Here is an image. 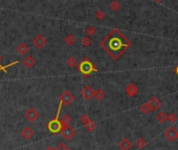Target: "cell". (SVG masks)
<instances>
[{"label":"cell","instance_id":"cell-1","mask_svg":"<svg viewBox=\"0 0 178 150\" xmlns=\"http://www.w3.org/2000/svg\"><path fill=\"white\" fill-rule=\"evenodd\" d=\"M100 45L113 60H118L131 46V42L121 31L112 30L101 41Z\"/></svg>","mask_w":178,"mask_h":150},{"label":"cell","instance_id":"cell-2","mask_svg":"<svg viewBox=\"0 0 178 150\" xmlns=\"http://www.w3.org/2000/svg\"><path fill=\"white\" fill-rule=\"evenodd\" d=\"M79 72L81 73H83L84 77H88V76L92 72H97V67L94 66V64L90 61L89 59H84L83 61L79 64V67H78Z\"/></svg>","mask_w":178,"mask_h":150},{"label":"cell","instance_id":"cell-3","mask_svg":"<svg viewBox=\"0 0 178 150\" xmlns=\"http://www.w3.org/2000/svg\"><path fill=\"white\" fill-rule=\"evenodd\" d=\"M61 109V106H59V110H58V114H59ZM58 114H57V117L55 118V119L50 120L48 123H47L46 127L47 129H48L49 132L54 133V135H57V133H60L61 129H62V125H61V122L60 120L58 119Z\"/></svg>","mask_w":178,"mask_h":150},{"label":"cell","instance_id":"cell-4","mask_svg":"<svg viewBox=\"0 0 178 150\" xmlns=\"http://www.w3.org/2000/svg\"><path fill=\"white\" fill-rule=\"evenodd\" d=\"M80 121L84 125V127L86 128V130L89 131V132H93L95 128H97V124L94 122H92L87 115H82L81 118H80Z\"/></svg>","mask_w":178,"mask_h":150},{"label":"cell","instance_id":"cell-5","mask_svg":"<svg viewBox=\"0 0 178 150\" xmlns=\"http://www.w3.org/2000/svg\"><path fill=\"white\" fill-rule=\"evenodd\" d=\"M59 100H60V103L62 105H65V106H68L70 105L72 102L74 101V97L73 94L68 90H65L61 94V96L59 97Z\"/></svg>","mask_w":178,"mask_h":150},{"label":"cell","instance_id":"cell-6","mask_svg":"<svg viewBox=\"0 0 178 150\" xmlns=\"http://www.w3.org/2000/svg\"><path fill=\"white\" fill-rule=\"evenodd\" d=\"M60 133L66 141H69L73 138L74 135H76V130H74V128H72L71 126L66 125V126H63L62 127Z\"/></svg>","mask_w":178,"mask_h":150},{"label":"cell","instance_id":"cell-7","mask_svg":"<svg viewBox=\"0 0 178 150\" xmlns=\"http://www.w3.org/2000/svg\"><path fill=\"white\" fill-rule=\"evenodd\" d=\"M39 117H40L39 111L34 108V107H31V108H28L24 112V118L28 122H35V121L39 119Z\"/></svg>","mask_w":178,"mask_h":150},{"label":"cell","instance_id":"cell-8","mask_svg":"<svg viewBox=\"0 0 178 150\" xmlns=\"http://www.w3.org/2000/svg\"><path fill=\"white\" fill-rule=\"evenodd\" d=\"M33 44H34V46L37 47V48L41 49L47 44V40L45 39V37H43L39 34V35H37L35 38L33 39Z\"/></svg>","mask_w":178,"mask_h":150},{"label":"cell","instance_id":"cell-9","mask_svg":"<svg viewBox=\"0 0 178 150\" xmlns=\"http://www.w3.org/2000/svg\"><path fill=\"white\" fill-rule=\"evenodd\" d=\"M93 94H94V90L91 86L87 85L82 89V96H83V98L85 100H87V101H89V100L93 98Z\"/></svg>","mask_w":178,"mask_h":150},{"label":"cell","instance_id":"cell-10","mask_svg":"<svg viewBox=\"0 0 178 150\" xmlns=\"http://www.w3.org/2000/svg\"><path fill=\"white\" fill-rule=\"evenodd\" d=\"M177 130L175 129L174 127H169L168 129L164 131V136L170 141V142H173L177 139Z\"/></svg>","mask_w":178,"mask_h":150},{"label":"cell","instance_id":"cell-11","mask_svg":"<svg viewBox=\"0 0 178 150\" xmlns=\"http://www.w3.org/2000/svg\"><path fill=\"white\" fill-rule=\"evenodd\" d=\"M125 91H126V94H128L129 97L133 98V97L136 96L137 91H139V88H137V86L135 85L134 83H129L128 85L126 86V88H125Z\"/></svg>","mask_w":178,"mask_h":150},{"label":"cell","instance_id":"cell-12","mask_svg":"<svg viewBox=\"0 0 178 150\" xmlns=\"http://www.w3.org/2000/svg\"><path fill=\"white\" fill-rule=\"evenodd\" d=\"M20 135L23 139H24V140H30V139L33 138V135H35V133H34V130L31 129V127L26 126V127H24L22 130L20 131Z\"/></svg>","mask_w":178,"mask_h":150},{"label":"cell","instance_id":"cell-13","mask_svg":"<svg viewBox=\"0 0 178 150\" xmlns=\"http://www.w3.org/2000/svg\"><path fill=\"white\" fill-rule=\"evenodd\" d=\"M28 51H30V47H28L27 44L23 43V42L19 43L17 45V47H16V52H17L19 55H21V56H24V55H26Z\"/></svg>","mask_w":178,"mask_h":150},{"label":"cell","instance_id":"cell-14","mask_svg":"<svg viewBox=\"0 0 178 150\" xmlns=\"http://www.w3.org/2000/svg\"><path fill=\"white\" fill-rule=\"evenodd\" d=\"M148 103H149V105H150L151 110H157L161 105L160 100H159L158 98H156V97H152Z\"/></svg>","mask_w":178,"mask_h":150},{"label":"cell","instance_id":"cell-15","mask_svg":"<svg viewBox=\"0 0 178 150\" xmlns=\"http://www.w3.org/2000/svg\"><path fill=\"white\" fill-rule=\"evenodd\" d=\"M22 64L24 65L25 67L27 68H31L34 65L36 64V60L34 59L31 56H25L24 58L22 59Z\"/></svg>","mask_w":178,"mask_h":150},{"label":"cell","instance_id":"cell-16","mask_svg":"<svg viewBox=\"0 0 178 150\" xmlns=\"http://www.w3.org/2000/svg\"><path fill=\"white\" fill-rule=\"evenodd\" d=\"M118 147L122 150H130L132 147V143L129 139L125 138V139H123V140H121V142L118 143Z\"/></svg>","mask_w":178,"mask_h":150},{"label":"cell","instance_id":"cell-17","mask_svg":"<svg viewBox=\"0 0 178 150\" xmlns=\"http://www.w3.org/2000/svg\"><path fill=\"white\" fill-rule=\"evenodd\" d=\"M71 121H72V118H71L69 115H63L62 118L60 119V122H61L62 127H63V126H66V125H69L71 123Z\"/></svg>","mask_w":178,"mask_h":150},{"label":"cell","instance_id":"cell-18","mask_svg":"<svg viewBox=\"0 0 178 150\" xmlns=\"http://www.w3.org/2000/svg\"><path fill=\"white\" fill-rule=\"evenodd\" d=\"M93 97L97 100H99V101H101V100H103L106 97V93L104 90H103L102 88H97V90H94V94Z\"/></svg>","mask_w":178,"mask_h":150},{"label":"cell","instance_id":"cell-19","mask_svg":"<svg viewBox=\"0 0 178 150\" xmlns=\"http://www.w3.org/2000/svg\"><path fill=\"white\" fill-rule=\"evenodd\" d=\"M66 65H67L68 67H70V68H73V67H76L77 65H78V61H77V59L74 57L70 56V57L67 58V60H66Z\"/></svg>","mask_w":178,"mask_h":150},{"label":"cell","instance_id":"cell-20","mask_svg":"<svg viewBox=\"0 0 178 150\" xmlns=\"http://www.w3.org/2000/svg\"><path fill=\"white\" fill-rule=\"evenodd\" d=\"M64 42H65L66 44H67L68 46L73 45V44L76 43V37H74L73 35H71V34H68V35L65 37Z\"/></svg>","mask_w":178,"mask_h":150},{"label":"cell","instance_id":"cell-21","mask_svg":"<svg viewBox=\"0 0 178 150\" xmlns=\"http://www.w3.org/2000/svg\"><path fill=\"white\" fill-rule=\"evenodd\" d=\"M109 7H110L113 12H118V10H119V9H121V3H119L118 0H113V1L110 2Z\"/></svg>","mask_w":178,"mask_h":150},{"label":"cell","instance_id":"cell-22","mask_svg":"<svg viewBox=\"0 0 178 150\" xmlns=\"http://www.w3.org/2000/svg\"><path fill=\"white\" fill-rule=\"evenodd\" d=\"M156 119H157L159 123H164L167 121V119H168V115H166L164 111H161L156 115Z\"/></svg>","mask_w":178,"mask_h":150},{"label":"cell","instance_id":"cell-23","mask_svg":"<svg viewBox=\"0 0 178 150\" xmlns=\"http://www.w3.org/2000/svg\"><path fill=\"white\" fill-rule=\"evenodd\" d=\"M85 31H86L87 36L91 37V36H93L95 33H97V28H95L93 25H88L86 27V30H85Z\"/></svg>","mask_w":178,"mask_h":150},{"label":"cell","instance_id":"cell-24","mask_svg":"<svg viewBox=\"0 0 178 150\" xmlns=\"http://www.w3.org/2000/svg\"><path fill=\"white\" fill-rule=\"evenodd\" d=\"M82 45L85 46V47H87V46H89V45H91V43H92V40H91V38H90L89 36H85L82 38Z\"/></svg>","mask_w":178,"mask_h":150},{"label":"cell","instance_id":"cell-25","mask_svg":"<svg viewBox=\"0 0 178 150\" xmlns=\"http://www.w3.org/2000/svg\"><path fill=\"white\" fill-rule=\"evenodd\" d=\"M94 17H95V19H97V20H103L106 17V14H105L104 10H97V12H95V14H94Z\"/></svg>","mask_w":178,"mask_h":150},{"label":"cell","instance_id":"cell-26","mask_svg":"<svg viewBox=\"0 0 178 150\" xmlns=\"http://www.w3.org/2000/svg\"><path fill=\"white\" fill-rule=\"evenodd\" d=\"M139 109H140V111H142L143 114H145V115H147L151 111V107H150V105H149L148 102H147V103H145V104H143L142 106H140Z\"/></svg>","mask_w":178,"mask_h":150},{"label":"cell","instance_id":"cell-27","mask_svg":"<svg viewBox=\"0 0 178 150\" xmlns=\"http://www.w3.org/2000/svg\"><path fill=\"white\" fill-rule=\"evenodd\" d=\"M146 141L143 140V138H139V139H137L136 140V142H135V145H136V147L137 148H139V149H142V148H143V147L146 146Z\"/></svg>","mask_w":178,"mask_h":150},{"label":"cell","instance_id":"cell-28","mask_svg":"<svg viewBox=\"0 0 178 150\" xmlns=\"http://www.w3.org/2000/svg\"><path fill=\"white\" fill-rule=\"evenodd\" d=\"M167 121H169L170 123H172V124H173V123H175L177 121V115L172 112V114H170L168 115V119H167Z\"/></svg>","mask_w":178,"mask_h":150},{"label":"cell","instance_id":"cell-29","mask_svg":"<svg viewBox=\"0 0 178 150\" xmlns=\"http://www.w3.org/2000/svg\"><path fill=\"white\" fill-rule=\"evenodd\" d=\"M55 150H70L69 148H68L67 146L65 145V144H63V143H60L59 145H58L57 147L55 148Z\"/></svg>","mask_w":178,"mask_h":150},{"label":"cell","instance_id":"cell-30","mask_svg":"<svg viewBox=\"0 0 178 150\" xmlns=\"http://www.w3.org/2000/svg\"><path fill=\"white\" fill-rule=\"evenodd\" d=\"M175 73H176V75L178 76V65L176 67H175Z\"/></svg>","mask_w":178,"mask_h":150},{"label":"cell","instance_id":"cell-31","mask_svg":"<svg viewBox=\"0 0 178 150\" xmlns=\"http://www.w3.org/2000/svg\"><path fill=\"white\" fill-rule=\"evenodd\" d=\"M155 1H156V2H161L163 0H155Z\"/></svg>","mask_w":178,"mask_h":150},{"label":"cell","instance_id":"cell-32","mask_svg":"<svg viewBox=\"0 0 178 150\" xmlns=\"http://www.w3.org/2000/svg\"><path fill=\"white\" fill-rule=\"evenodd\" d=\"M46 150H55V149L54 148H47Z\"/></svg>","mask_w":178,"mask_h":150},{"label":"cell","instance_id":"cell-33","mask_svg":"<svg viewBox=\"0 0 178 150\" xmlns=\"http://www.w3.org/2000/svg\"><path fill=\"white\" fill-rule=\"evenodd\" d=\"M1 69H3V70H4V72H6V70H5V69H4V68H0V70H1Z\"/></svg>","mask_w":178,"mask_h":150},{"label":"cell","instance_id":"cell-34","mask_svg":"<svg viewBox=\"0 0 178 150\" xmlns=\"http://www.w3.org/2000/svg\"><path fill=\"white\" fill-rule=\"evenodd\" d=\"M177 139H178V133H177Z\"/></svg>","mask_w":178,"mask_h":150},{"label":"cell","instance_id":"cell-35","mask_svg":"<svg viewBox=\"0 0 178 150\" xmlns=\"http://www.w3.org/2000/svg\"><path fill=\"white\" fill-rule=\"evenodd\" d=\"M0 67H2V66H1V65H0Z\"/></svg>","mask_w":178,"mask_h":150}]
</instances>
